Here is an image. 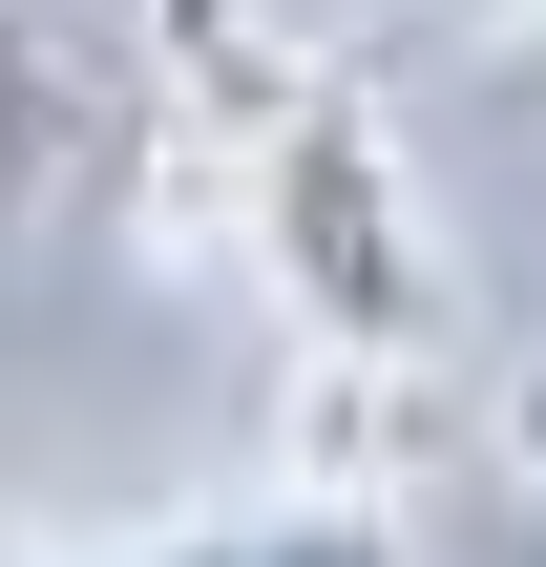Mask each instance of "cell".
<instances>
[{
  "instance_id": "1",
  "label": "cell",
  "mask_w": 546,
  "mask_h": 567,
  "mask_svg": "<svg viewBox=\"0 0 546 567\" xmlns=\"http://www.w3.org/2000/svg\"><path fill=\"white\" fill-rule=\"evenodd\" d=\"M231 252L274 274V316H295L316 358H379V379H421V358L463 337V295H442V231H421V189H400L379 105H358L337 63H295V105H274V147H253V231H231Z\"/></svg>"
},
{
  "instance_id": "2",
  "label": "cell",
  "mask_w": 546,
  "mask_h": 567,
  "mask_svg": "<svg viewBox=\"0 0 546 567\" xmlns=\"http://www.w3.org/2000/svg\"><path fill=\"white\" fill-rule=\"evenodd\" d=\"M105 147H126V84H105L42 0H0V231H21V210H63Z\"/></svg>"
},
{
  "instance_id": "3",
  "label": "cell",
  "mask_w": 546,
  "mask_h": 567,
  "mask_svg": "<svg viewBox=\"0 0 546 567\" xmlns=\"http://www.w3.org/2000/svg\"><path fill=\"white\" fill-rule=\"evenodd\" d=\"M505 21H546V0H505Z\"/></svg>"
}]
</instances>
